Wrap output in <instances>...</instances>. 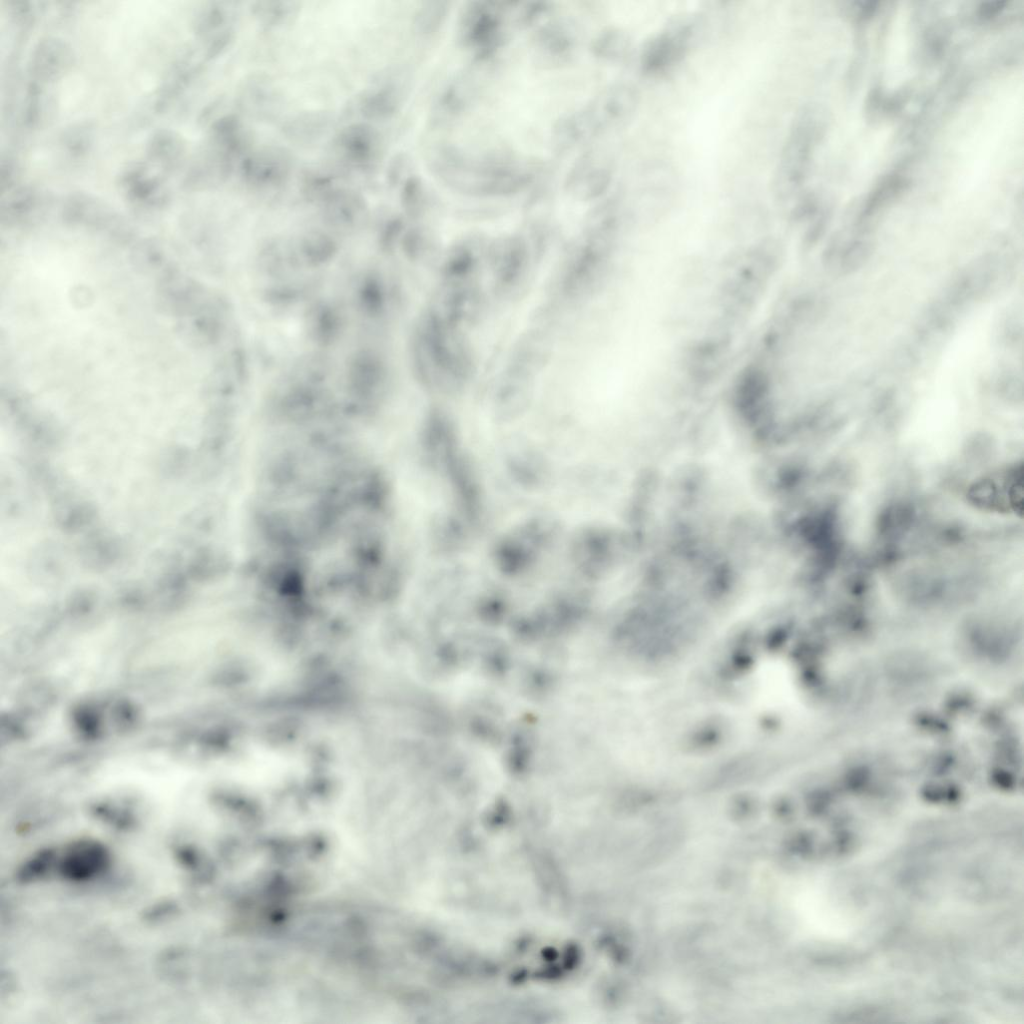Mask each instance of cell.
<instances>
[{
    "instance_id": "6da1fadb",
    "label": "cell",
    "mask_w": 1024,
    "mask_h": 1024,
    "mask_svg": "<svg viewBox=\"0 0 1024 1024\" xmlns=\"http://www.w3.org/2000/svg\"><path fill=\"white\" fill-rule=\"evenodd\" d=\"M411 356L418 379L426 385L455 388L471 373V355L459 326L433 309L424 315L414 333Z\"/></svg>"
},
{
    "instance_id": "7a4b0ae2",
    "label": "cell",
    "mask_w": 1024,
    "mask_h": 1024,
    "mask_svg": "<svg viewBox=\"0 0 1024 1024\" xmlns=\"http://www.w3.org/2000/svg\"><path fill=\"white\" fill-rule=\"evenodd\" d=\"M389 371L375 350L360 349L349 358L345 370V393L379 405L386 394Z\"/></svg>"
},
{
    "instance_id": "3957f363",
    "label": "cell",
    "mask_w": 1024,
    "mask_h": 1024,
    "mask_svg": "<svg viewBox=\"0 0 1024 1024\" xmlns=\"http://www.w3.org/2000/svg\"><path fill=\"white\" fill-rule=\"evenodd\" d=\"M345 318L340 307L329 300L314 302L305 315V331L320 348L334 345L341 337Z\"/></svg>"
},
{
    "instance_id": "277c9868",
    "label": "cell",
    "mask_w": 1024,
    "mask_h": 1024,
    "mask_svg": "<svg viewBox=\"0 0 1024 1024\" xmlns=\"http://www.w3.org/2000/svg\"><path fill=\"white\" fill-rule=\"evenodd\" d=\"M289 240L293 261L298 271L326 266L339 252L337 241L320 231L306 232Z\"/></svg>"
},
{
    "instance_id": "5b68a950",
    "label": "cell",
    "mask_w": 1024,
    "mask_h": 1024,
    "mask_svg": "<svg viewBox=\"0 0 1024 1024\" xmlns=\"http://www.w3.org/2000/svg\"><path fill=\"white\" fill-rule=\"evenodd\" d=\"M389 301V288L379 272L369 271L360 277L354 290L359 315L370 321L380 320L387 313Z\"/></svg>"
},
{
    "instance_id": "8992f818",
    "label": "cell",
    "mask_w": 1024,
    "mask_h": 1024,
    "mask_svg": "<svg viewBox=\"0 0 1024 1024\" xmlns=\"http://www.w3.org/2000/svg\"><path fill=\"white\" fill-rule=\"evenodd\" d=\"M333 370L332 361L327 356L321 353H309L293 362L277 383L328 386Z\"/></svg>"
},
{
    "instance_id": "52a82bcc",
    "label": "cell",
    "mask_w": 1024,
    "mask_h": 1024,
    "mask_svg": "<svg viewBox=\"0 0 1024 1024\" xmlns=\"http://www.w3.org/2000/svg\"><path fill=\"white\" fill-rule=\"evenodd\" d=\"M317 286L315 279H279L261 289L260 299L272 308H290L309 300Z\"/></svg>"
},
{
    "instance_id": "ba28073f",
    "label": "cell",
    "mask_w": 1024,
    "mask_h": 1024,
    "mask_svg": "<svg viewBox=\"0 0 1024 1024\" xmlns=\"http://www.w3.org/2000/svg\"><path fill=\"white\" fill-rule=\"evenodd\" d=\"M256 264L261 273L278 280L298 272L289 239H273L262 245L257 252Z\"/></svg>"
},
{
    "instance_id": "9c48e42d",
    "label": "cell",
    "mask_w": 1024,
    "mask_h": 1024,
    "mask_svg": "<svg viewBox=\"0 0 1024 1024\" xmlns=\"http://www.w3.org/2000/svg\"><path fill=\"white\" fill-rule=\"evenodd\" d=\"M327 222L334 228L348 232L359 228L366 218L364 204L352 197L329 200L324 209Z\"/></svg>"
},
{
    "instance_id": "30bf717a",
    "label": "cell",
    "mask_w": 1024,
    "mask_h": 1024,
    "mask_svg": "<svg viewBox=\"0 0 1024 1024\" xmlns=\"http://www.w3.org/2000/svg\"><path fill=\"white\" fill-rule=\"evenodd\" d=\"M66 873L71 877L83 878L97 871L102 864V854L91 844L78 845L66 857Z\"/></svg>"
},
{
    "instance_id": "8fae6325",
    "label": "cell",
    "mask_w": 1024,
    "mask_h": 1024,
    "mask_svg": "<svg viewBox=\"0 0 1024 1024\" xmlns=\"http://www.w3.org/2000/svg\"><path fill=\"white\" fill-rule=\"evenodd\" d=\"M402 232V225L398 220L389 221L381 230L378 237L379 249L383 253H390L394 250Z\"/></svg>"
}]
</instances>
